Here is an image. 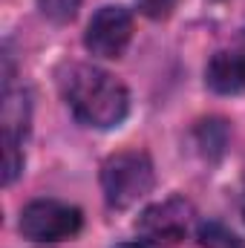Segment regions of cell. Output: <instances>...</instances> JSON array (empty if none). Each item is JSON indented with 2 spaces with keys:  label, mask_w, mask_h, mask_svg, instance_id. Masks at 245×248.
<instances>
[{
  "label": "cell",
  "mask_w": 245,
  "mask_h": 248,
  "mask_svg": "<svg viewBox=\"0 0 245 248\" xmlns=\"http://www.w3.org/2000/svg\"><path fill=\"white\" fill-rule=\"evenodd\" d=\"M116 248H144L141 243H122V246H116Z\"/></svg>",
  "instance_id": "7c38bea8"
},
{
  "label": "cell",
  "mask_w": 245,
  "mask_h": 248,
  "mask_svg": "<svg viewBox=\"0 0 245 248\" xmlns=\"http://www.w3.org/2000/svg\"><path fill=\"white\" fill-rule=\"evenodd\" d=\"M190 222H193V205L184 196H168L156 205H147L138 214L136 231L141 240L153 246H179L187 237Z\"/></svg>",
  "instance_id": "277c9868"
},
{
  "label": "cell",
  "mask_w": 245,
  "mask_h": 248,
  "mask_svg": "<svg viewBox=\"0 0 245 248\" xmlns=\"http://www.w3.org/2000/svg\"><path fill=\"white\" fill-rule=\"evenodd\" d=\"M205 81L219 95L245 93V49H222L205 66Z\"/></svg>",
  "instance_id": "8992f818"
},
{
  "label": "cell",
  "mask_w": 245,
  "mask_h": 248,
  "mask_svg": "<svg viewBox=\"0 0 245 248\" xmlns=\"http://www.w3.org/2000/svg\"><path fill=\"white\" fill-rule=\"evenodd\" d=\"M196 144H199V150H202V156L205 159H219L222 156V150H225V144H228V124L222 122V119H205V122H199L196 127Z\"/></svg>",
  "instance_id": "ba28073f"
},
{
  "label": "cell",
  "mask_w": 245,
  "mask_h": 248,
  "mask_svg": "<svg viewBox=\"0 0 245 248\" xmlns=\"http://www.w3.org/2000/svg\"><path fill=\"white\" fill-rule=\"evenodd\" d=\"M84 225V217L75 205H66L58 199H35L20 211L17 231L23 240L35 246H52L72 240Z\"/></svg>",
  "instance_id": "3957f363"
},
{
  "label": "cell",
  "mask_w": 245,
  "mask_h": 248,
  "mask_svg": "<svg viewBox=\"0 0 245 248\" xmlns=\"http://www.w3.org/2000/svg\"><path fill=\"white\" fill-rule=\"evenodd\" d=\"M156 185L153 162L144 150H119L101 165V193L104 202L116 211H124L144 199Z\"/></svg>",
  "instance_id": "7a4b0ae2"
},
{
  "label": "cell",
  "mask_w": 245,
  "mask_h": 248,
  "mask_svg": "<svg viewBox=\"0 0 245 248\" xmlns=\"http://www.w3.org/2000/svg\"><path fill=\"white\" fill-rule=\"evenodd\" d=\"M138 3V12L150 20H168L176 9L179 0H136Z\"/></svg>",
  "instance_id": "8fae6325"
},
{
  "label": "cell",
  "mask_w": 245,
  "mask_h": 248,
  "mask_svg": "<svg viewBox=\"0 0 245 248\" xmlns=\"http://www.w3.org/2000/svg\"><path fill=\"white\" fill-rule=\"evenodd\" d=\"M133 41V15L124 6H101L84 32V46L92 58H122Z\"/></svg>",
  "instance_id": "5b68a950"
},
{
  "label": "cell",
  "mask_w": 245,
  "mask_h": 248,
  "mask_svg": "<svg viewBox=\"0 0 245 248\" xmlns=\"http://www.w3.org/2000/svg\"><path fill=\"white\" fill-rule=\"evenodd\" d=\"M58 87L69 113L87 127L110 130L127 119L130 110L127 87L92 63H69L58 78Z\"/></svg>",
  "instance_id": "6da1fadb"
},
{
  "label": "cell",
  "mask_w": 245,
  "mask_h": 248,
  "mask_svg": "<svg viewBox=\"0 0 245 248\" xmlns=\"http://www.w3.org/2000/svg\"><path fill=\"white\" fill-rule=\"evenodd\" d=\"M29 130V95L6 84L3 93V141H23Z\"/></svg>",
  "instance_id": "52a82bcc"
},
{
  "label": "cell",
  "mask_w": 245,
  "mask_h": 248,
  "mask_svg": "<svg viewBox=\"0 0 245 248\" xmlns=\"http://www.w3.org/2000/svg\"><path fill=\"white\" fill-rule=\"evenodd\" d=\"M38 9L52 23H69V20H75L81 0H38Z\"/></svg>",
  "instance_id": "30bf717a"
},
{
  "label": "cell",
  "mask_w": 245,
  "mask_h": 248,
  "mask_svg": "<svg viewBox=\"0 0 245 248\" xmlns=\"http://www.w3.org/2000/svg\"><path fill=\"white\" fill-rule=\"evenodd\" d=\"M196 240L202 248H245V240L237 237L228 225L216 222V219H208L196 228Z\"/></svg>",
  "instance_id": "9c48e42d"
}]
</instances>
